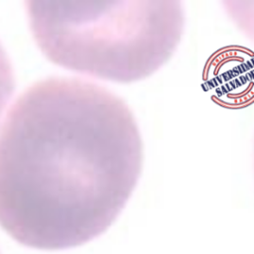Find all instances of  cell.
<instances>
[{"mask_svg": "<svg viewBox=\"0 0 254 254\" xmlns=\"http://www.w3.org/2000/svg\"><path fill=\"white\" fill-rule=\"evenodd\" d=\"M143 162L139 125L121 97L81 78L39 80L0 131V226L31 248L82 245L122 212Z\"/></svg>", "mask_w": 254, "mask_h": 254, "instance_id": "1", "label": "cell"}, {"mask_svg": "<svg viewBox=\"0 0 254 254\" xmlns=\"http://www.w3.org/2000/svg\"><path fill=\"white\" fill-rule=\"evenodd\" d=\"M14 74L9 58L0 43V116L14 90Z\"/></svg>", "mask_w": 254, "mask_h": 254, "instance_id": "3", "label": "cell"}, {"mask_svg": "<svg viewBox=\"0 0 254 254\" xmlns=\"http://www.w3.org/2000/svg\"><path fill=\"white\" fill-rule=\"evenodd\" d=\"M27 13L49 60L121 83L145 79L165 65L186 22L178 0H30Z\"/></svg>", "mask_w": 254, "mask_h": 254, "instance_id": "2", "label": "cell"}]
</instances>
